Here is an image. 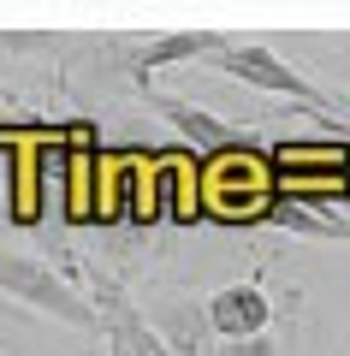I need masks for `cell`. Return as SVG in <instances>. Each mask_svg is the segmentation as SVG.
I'll list each match as a JSON object with an SVG mask.
<instances>
[{
	"label": "cell",
	"instance_id": "cell-1",
	"mask_svg": "<svg viewBox=\"0 0 350 356\" xmlns=\"http://www.w3.org/2000/svg\"><path fill=\"white\" fill-rule=\"evenodd\" d=\"M208 72H220V77H232V83H250V89H262V95H285V102H297V107H309L315 119H338L344 113V95L338 89H326V83H315L303 65H291L285 54H273L267 42H225L220 54H208Z\"/></svg>",
	"mask_w": 350,
	"mask_h": 356
},
{
	"label": "cell",
	"instance_id": "cell-2",
	"mask_svg": "<svg viewBox=\"0 0 350 356\" xmlns=\"http://www.w3.org/2000/svg\"><path fill=\"white\" fill-rule=\"evenodd\" d=\"M0 297L18 303V309H30V315H42V321H54V327L95 332L89 297L77 291L54 261H42V255H30V250H0Z\"/></svg>",
	"mask_w": 350,
	"mask_h": 356
},
{
	"label": "cell",
	"instance_id": "cell-3",
	"mask_svg": "<svg viewBox=\"0 0 350 356\" xmlns=\"http://www.w3.org/2000/svg\"><path fill=\"white\" fill-rule=\"evenodd\" d=\"M202 202L214 220H262L267 202H273V172H267L262 149H238V154H208L196 184Z\"/></svg>",
	"mask_w": 350,
	"mask_h": 356
},
{
	"label": "cell",
	"instance_id": "cell-4",
	"mask_svg": "<svg viewBox=\"0 0 350 356\" xmlns=\"http://www.w3.org/2000/svg\"><path fill=\"white\" fill-rule=\"evenodd\" d=\"M72 285L89 297V309H95V332L107 339V356H166V350H161V339L149 332V321H143L137 297H131L125 285L113 280V273H101V267H83Z\"/></svg>",
	"mask_w": 350,
	"mask_h": 356
},
{
	"label": "cell",
	"instance_id": "cell-5",
	"mask_svg": "<svg viewBox=\"0 0 350 356\" xmlns=\"http://www.w3.org/2000/svg\"><path fill=\"white\" fill-rule=\"evenodd\" d=\"M232 36H220V30H166V36H143V42H119V72L137 83V95H149L154 89V72H166V65H190V60H208V54H220Z\"/></svg>",
	"mask_w": 350,
	"mask_h": 356
},
{
	"label": "cell",
	"instance_id": "cell-6",
	"mask_svg": "<svg viewBox=\"0 0 350 356\" xmlns=\"http://www.w3.org/2000/svg\"><path fill=\"white\" fill-rule=\"evenodd\" d=\"M202 315H208L214 344L225 339H255V332H273V291L262 280H232V285H214L202 297Z\"/></svg>",
	"mask_w": 350,
	"mask_h": 356
},
{
	"label": "cell",
	"instance_id": "cell-7",
	"mask_svg": "<svg viewBox=\"0 0 350 356\" xmlns=\"http://www.w3.org/2000/svg\"><path fill=\"white\" fill-rule=\"evenodd\" d=\"M137 309H143V321H149V332L161 339L166 356H208L214 332H208V315H202L196 291H161Z\"/></svg>",
	"mask_w": 350,
	"mask_h": 356
},
{
	"label": "cell",
	"instance_id": "cell-8",
	"mask_svg": "<svg viewBox=\"0 0 350 356\" xmlns=\"http://www.w3.org/2000/svg\"><path fill=\"white\" fill-rule=\"evenodd\" d=\"M143 102L154 107V113L166 119V125L178 131V137L190 143V149H208V154H238V149H255L250 137H244L238 125H225V119H214L208 107H196V102H184V95H166V89H149Z\"/></svg>",
	"mask_w": 350,
	"mask_h": 356
},
{
	"label": "cell",
	"instance_id": "cell-9",
	"mask_svg": "<svg viewBox=\"0 0 350 356\" xmlns=\"http://www.w3.org/2000/svg\"><path fill=\"white\" fill-rule=\"evenodd\" d=\"M208 356H285V344L273 332H255V339H225V344H208Z\"/></svg>",
	"mask_w": 350,
	"mask_h": 356
}]
</instances>
